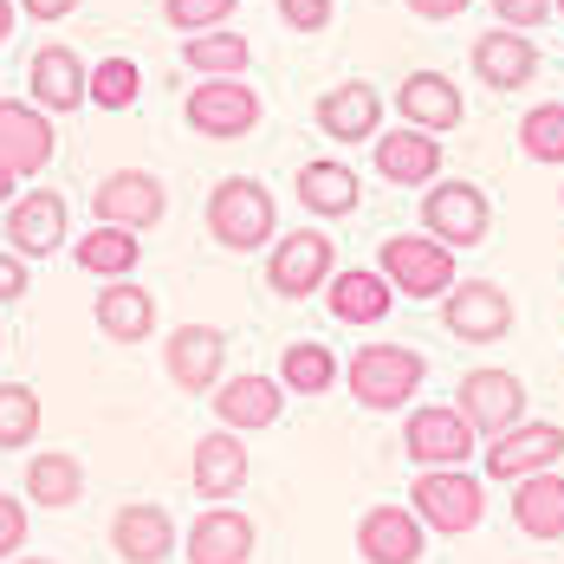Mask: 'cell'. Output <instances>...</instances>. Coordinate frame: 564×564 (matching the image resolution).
I'll return each mask as SVG.
<instances>
[{
    "label": "cell",
    "mask_w": 564,
    "mask_h": 564,
    "mask_svg": "<svg viewBox=\"0 0 564 564\" xmlns=\"http://www.w3.org/2000/svg\"><path fill=\"white\" fill-rule=\"evenodd\" d=\"M20 487H26V507L72 512L78 500H85V460H78L72 448H40L33 460H26Z\"/></svg>",
    "instance_id": "29"
},
{
    "label": "cell",
    "mask_w": 564,
    "mask_h": 564,
    "mask_svg": "<svg viewBox=\"0 0 564 564\" xmlns=\"http://www.w3.org/2000/svg\"><path fill=\"white\" fill-rule=\"evenodd\" d=\"M26 98L46 117L85 111V58H78V46L53 40V46H40V53L26 58Z\"/></svg>",
    "instance_id": "22"
},
{
    "label": "cell",
    "mask_w": 564,
    "mask_h": 564,
    "mask_svg": "<svg viewBox=\"0 0 564 564\" xmlns=\"http://www.w3.org/2000/svg\"><path fill=\"white\" fill-rule=\"evenodd\" d=\"M247 474H253V460H247V442L234 435V429H208L202 442H195V460H188V480H195V494L215 507V500H234L240 487H247Z\"/></svg>",
    "instance_id": "27"
},
{
    "label": "cell",
    "mask_w": 564,
    "mask_h": 564,
    "mask_svg": "<svg viewBox=\"0 0 564 564\" xmlns=\"http://www.w3.org/2000/svg\"><path fill=\"white\" fill-rule=\"evenodd\" d=\"M7 564H58V558H26V552H20V558H7Z\"/></svg>",
    "instance_id": "46"
},
{
    "label": "cell",
    "mask_w": 564,
    "mask_h": 564,
    "mask_svg": "<svg viewBox=\"0 0 564 564\" xmlns=\"http://www.w3.org/2000/svg\"><path fill=\"white\" fill-rule=\"evenodd\" d=\"M435 305H442V332L454 344H500L519 325V305L500 280H454Z\"/></svg>",
    "instance_id": "7"
},
{
    "label": "cell",
    "mask_w": 564,
    "mask_h": 564,
    "mask_svg": "<svg viewBox=\"0 0 564 564\" xmlns=\"http://www.w3.org/2000/svg\"><path fill=\"white\" fill-rule=\"evenodd\" d=\"M163 377L188 395H208L227 377V332L221 325H175L163 338Z\"/></svg>",
    "instance_id": "15"
},
{
    "label": "cell",
    "mask_w": 564,
    "mask_h": 564,
    "mask_svg": "<svg viewBox=\"0 0 564 564\" xmlns=\"http://www.w3.org/2000/svg\"><path fill=\"white\" fill-rule=\"evenodd\" d=\"M395 305L390 280L377 273V267H338L332 280H325V312L350 325V332H370V325H383Z\"/></svg>",
    "instance_id": "25"
},
{
    "label": "cell",
    "mask_w": 564,
    "mask_h": 564,
    "mask_svg": "<svg viewBox=\"0 0 564 564\" xmlns=\"http://www.w3.org/2000/svg\"><path fill=\"white\" fill-rule=\"evenodd\" d=\"M175 519L170 507H156V500H130V507L111 512V552L123 564H163L175 558Z\"/></svg>",
    "instance_id": "24"
},
{
    "label": "cell",
    "mask_w": 564,
    "mask_h": 564,
    "mask_svg": "<svg viewBox=\"0 0 564 564\" xmlns=\"http://www.w3.org/2000/svg\"><path fill=\"white\" fill-rule=\"evenodd\" d=\"M20 545H26V500L0 494V564L20 558Z\"/></svg>",
    "instance_id": "40"
},
{
    "label": "cell",
    "mask_w": 564,
    "mask_h": 564,
    "mask_svg": "<svg viewBox=\"0 0 564 564\" xmlns=\"http://www.w3.org/2000/svg\"><path fill=\"white\" fill-rule=\"evenodd\" d=\"M13 20H20V7H13V0H0V46L13 40Z\"/></svg>",
    "instance_id": "44"
},
{
    "label": "cell",
    "mask_w": 564,
    "mask_h": 564,
    "mask_svg": "<svg viewBox=\"0 0 564 564\" xmlns=\"http://www.w3.org/2000/svg\"><path fill=\"white\" fill-rule=\"evenodd\" d=\"M273 7H280L285 33H325L332 13H338V0H273Z\"/></svg>",
    "instance_id": "38"
},
{
    "label": "cell",
    "mask_w": 564,
    "mask_h": 564,
    "mask_svg": "<svg viewBox=\"0 0 564 564\" xmlns=\"http://www.w3.org/2000/svg\"><path fill=\"white\" fill-rule=\"evenodd\" d=\"M422 552H429V532L402 500L364 507V519H357V558L364 564H422Z\"/></svg>",
    "instance_id": "20"
},
{
    "label": "cell",
    "mask_w": 564,
    "mask_h": 564,
    "mask_svg": "<svg viewBox=\"0 0 564 564\" xmlns=\"http://www.w3.org/2000/svg\"><path fill=\"white\" fill-rule=\"evenodd\" d=\"M377 273L390 280L395 299H415V305H435L454 285V247L429 240V234H390L377 247Z\"/></svg>",
    "instance_id": "6"
},
{
    "label": "cell",
    "mask_w": 564,
    "mask_h": 564,
    "mask_svg": "<svg viewBox=\"0 0 564 564\" xmlns=\"http://www.w3.org/2000/svg\"><path fill=\"white\" fill-rule=\"evenodd\" d=\"M26 20H40V26H53V20H65V13H78L85 0H13Z\"/></svg>",
    "instance_id": "42"
},
{
    "label": "cell",
    "mask_w": 564,
    "mask_h": 564,
    "mask_svg": "<svg viewBox=\"0 0 564 564\" xmlns=\"http://www.w3.org/2000/svg\"><path fill=\"white\" fill-rule=\"evenodd\" d=\"M72 260H78V273H91V280H130V273L143 267V234L91 221V234L72 240Z\"/></svg>",
    "instance_id": "31"
},
{
    "label": "cell",
    "mask_w": 564,
    "mask_h": 564,
    "mask_svg": "<svg viewBox=\"0 0 564 564\" xmlns=\"http://www.w3.org/2000/svg\"><path fill=\"white\" fill-rule=\"evenodd\" d=\"M53 156H58L53 117L33 98H0V170L13 182H33V175H46Z\"/></svg>",
    "instance_id": "13"
},
{
    "label": "cell",
    "mask_w": 564,
    "mask_h": 564,
    "mask_svg": "<svg viewBox=\"0 0 564 564\" xmlns=\"http://www.w3.org/2000/svg\"><path fill=\"white\" fill-rule=\"evenodd\" d=\"M137 98H143V65H137V58L111 53V58H98V65H85V105H91V111L123 117Z\"/></svg>",
    "instance_id": "34"
},
{
    "label": "cell",
    "mask_w": 564,
    "mask_h": 564,
    "mask_svg": "<svg viewBox=\"0 0 564 564\" xmlns=\"http://www.w3.org/2000/svg\"><path fill=\"white\" fill-rule=\"evenodd\" d=\"M480 467L487 480H525V474H545V467H564V422H512L500 435L480 442Z\"/></svg>",
    "instance_id": "10"
},
{
    "label": "cell",
    "mask_w": 564,
    "mask_h": 564,
    "mask_svg": "<svg viewBox=\"0 0 564 564\" xmlns=\"http://www.w3.org/2000/svg\"><path fill=\"white\" fill-rule=\"evenodd\" d=\"M332 273H338V247H332V234H325L318 221L267 240V285H273V299H285V305L325 292Z\"/></svg>",
    "instance_id": "5"
},
{
    "label": "cell",
    "mask_w": 564,
    "mask_h": 564,
    "mask_svg": "<svg viewBox=\"0 0 564 564\" xmlns=\"http://www.w3.org/2000/svg\"><path fill=\"white\" fill-rule=\"evenodd\" d=\"M422 234L442 240V247H454V253H474V247L494 234V202H487V188L467 182V175H435V182L422 188Z\"/></svg>",
    "instance_id": "4"
},
{
    "label": "cell",
    "mask_w": 564,
    "mask_h": 564,
    "mask_svg": "<svg viewBox=\"0 0 564 564\" xmlns=\"http://www.w3.org/2000/svg\"><path fill=\"white\" fill-rule=\"evenodd\" d=\"M0 234H7V253H20L26 267L33 260H53L72 234V208L58 188H20L7 208H0Z\"/></svg>",
    "instance_id": "9"
},
{
    "label": "cell",
    "mask_w": 564,
    "mask_h": 564,
    "mask_svg": "<svg viewBox=\"0 0 564 564\" xmlns=\"http://www.w3.org/2000/svg\"><path fill=\"white\" fill-rule=\"evenodd\" d=\"M163 215H170V188H163L156 170H111L91 188V221H105V227L150 234Z\"/></svg>",
    "instance_id": "11"
},
{
    "label": "cell",
    "mask_w": 564,
    "mask_h": 564,
    "mask_svg": "<svg viewBox=\"0 0 564 564\" xmlns=\"http://www.w3.org/2000/svg\"><path fill=\"white\" fill-rule=\"evenodd\" d=\"M91 318H98V332L111 344H143L156 338V292L137 285V273L130 280H105L98 299H91Z\"/></svg>",
    "instance_id": "28"
},
{
    "label": "cell",
    "mask_w": 564,
    "mask_h": 564,
    "mask_svg": "<svg viewBox=\"0 0 564 564\" xmlns=\"http://www.w3.org/2000/svg\"><path fill=\"white\" fill-rule=\"evenodd\" d=\"M474 448H480V435L467 429V415H460L454 402H422V409H409V422H402V454H409L415 467H467Z\"/></svg>",
    "instance_id": "12"
},
{
    "label": "cell",
    "mask_w": 564,
    "mask_h": 564,
    "mask_svg": "<svg viewBox=\"0 0 564 564\" xmlns=\"http://www.w3.org/2000/svg\"><path fill=\"white\" fill-rule=\"evenodd\" d=\"M182 117H188V130L195 137H208V143H234V137H253L260 130V91L247 85V78H202L188 98H182Z\"/></svg>",
    "instance_id": "8"
},
{
    "label": "cell",
    "mask_w": 564,
    "mask_h": 564,
    "mask_svg": "<svg viewBox=\"0 0 564 564\" xmlns=\"http://www.w3.org/2000/svg\"><path fill=\"white\" fill-rule=\"evenodd\" d=\"M26 285H33V267H26L20 253H7V247H0V305L26 299Z\"/></svg>",
    "instance_id": "41"
},
{
    "label": "cell",
    "mask_w": 564,
    "mask_h": 564,
    "mask_svg": "<svg viewBox=\"0 0 564 564\" xmlns=\"http://www.w3.org/2000/svg\"><path fill=\"white\" fill-rule=\"evenodd\" d=\"M395 111H402V123L442 137V130H460L467 98H460V85H454L448 72H409V78L395 85Z\"/></svg>",
    "instance_id": "26"
},
{
    "label": "cell",
    "mask_w": 564,
    "mask_h": 564,
    "mask_svg": "<svg viewBox=\"0 0 564 564\" xmlns=\"http://www.w3.org/2000/svg\"><path fill=\"white\" fill-rule=\"evenodd\" d=\"M13 195H20V182H13V175L0 170V208H7V202H13Z\"/></svg>",
    "instance_id": "45"
},
{
    "label": "cell",
    "mask_w": 564,
    "mask_h": 564,
    "mask_svg": "<svg viewBox=\"0 0 564 564\" xmlns=\"http://www.w3.org/2000/svg\"><path fill=\"white\" fill-rule=\"evenodd\" d=\"M370 156H377V175L390 188H429L442 175V137L402 123V130H377L370 137Z\"/></svg>",
    "instance_id": "23"
},
{
    "label": "cell",
    "mask_w": 564,
    "mask_h": 564,
    "mask_svg": "<svg viewBox=\"0 0 564 564\" xmlns=\"http://www.w3.org/2000/svg\"><path fill=\"white\" fill-rule=\"evenodd\" d=\"M40 442V390L26 383H0V448L20 454Z\"/></svg>",
    "instance_id": "36"
},
{
    "label": "cell",
    "mask_w": 564,
    "mask_h": 564,
    "mask_svg": "<svg viewBox=\"0 0 564 564\" xmlns=\"http://www.w3.org/2000/svg\"><path fill=\"white\" fill-rule=\"evenodd\" d=\"M253 545H260V525L247 512H234L227 500H215L208 512H195V525L182 532V558L188 564H253Z\"/></svg>",
    "instance_id": "17"
},
{
    "label": "cell",
    "mask_w": 564,
    "mask_h": 564,
    "mask_svg": "<svg viewBox=\"0 0 564 564\" xmlns=\"http://www.w3.org/2000/svg\"><path fill=\"white\" fill-rule=\"evenodd\" d=\"M208 402H215V422H221V429H234V435H260V429H273V422L285 415L280 377H260V370L221 377V383L208 390Z\"/></svg>",
    "instance_id": "18"
},
{
    "label": "cell",
    "mask_w": 564,
    "mask_h": 564,
    "mask_svg": "<svg viewBox=\"0 0 564 564\" xmlns=\"http://www.w3.org/2000/svg\"><path fill=\"white\" fill-rule=\"evenodd\" d=\"M409 512L422 519V532L460 539V532H474V525L487 519V487H480V474H467V467H415Z\"/></svg>",
    "instance_id": "3"
},
{
    "label": "cell",
    "mask_w": 564,
    "mask_h": 564,
    "mask_svg": "<svg viewBox=\"0 0 564 564\" xmlns=\"http://www.w3.org/2000/svg\"><path fill=\"white\" fill-rule=\"evenodd\" d=\"M454 409H460L467 429L487 442V435H500V429H512V422H525V383H519L512 370L480 364V370H467V377L454 383Z\"/></svg>",
    "instance_id": "14"
},
{
    "label": "cell",
    "mask_w": 564,
    "mask_h": 564,
    "mask_svg": "<svg viewBox=\"0 0 564 564\" xmlns=\"http://www.w3.org/2000/svg\"><path fill=\"white\" fill-rule=\"evenodd\" d=\"M292 195H299V208L312 221H350L364 208V175L350 170L344 156H312L292 175Z\"/></svg>",
    "instance_id": "19"
},
{
    "label": "cell",
    "mask_w": 564,
    "mask_h": 564,
    "mask_svg": "<svg viewBox=\"0 0 564 564\" xmlns=\"http://www.w3.org/2000/svg\"><path fill=\"white\" fill-rule=\"evenodd\" d=\"M552 13H564V0H552Z\"/></svg>",
    "instance_id": "47"
},
{
    "label": "cell",
    "mask_w": 564,
    "mask_h": 564,
    "mask_svg": "<svg viewBox=\"0 0 564 564\" xmlns=\"http://www.w3.org/2000/svg\"><path fill=\"white\" fill-rule=\"evenodd\" d=\"M519 150H525V163L564 170V98H545L519 117Z\"/></svg>",
    "instance_id": "35"
},
{
    "label": "cell",
    "mask_w": 564,
    "mask_h": 564,
    "mask_svg": "<svg viewBox=\"0 0 564 564\" xmlns=\"http://www.w3.org/2000/svg\"><path fill=\"white\" fill-rule=\"evenodd\" d=\"M467 65H474V78L487 85V91H525L532 78H539V46H532V33H512V26H487L480 40H474V53H467Z\"/></svg>",
    "instance_id": "21"
},
{
    "label": "cell",
    "mask_w": 564,
    "mask_h": 564,
    "mask_svg": "<svg viewBox=\"0 0 564 564\" xmlns=\"http://www.w3.org/2000/svg\"><path fill=\"white\" fill-rule=\"evenodd\" d=\"M552 20V0H494V26H512V33H532Z\"/></svg>",
    "instance_id": "39"
},
{
    "label": "cell",
    "mask_w": 564,
    "mask_h": 564,
    "mask_svg": "<svg viewBox=\"0 0 564 564\" xmlns=\"http://www.w3.org/2000/svg\"><path fill=\"white\" fill-rule=\"evenodd\" d=\"M312 130L318 137H332V143H370L377 130H383V91L370 85V78H344L332 91H318V105H312Z\"/></svg>",
    "instance_id": "16"
},
{
    "label": "cell",
    "mask_w": 564,
    "mask_h": 564,
    "mask_svg": "<svg viewBox=\"0 0 564 564\" xmlns=\"http://www.w3.org/2000/svg\"><path fill=\"white\" fill-rule=\"evenodd\" d=\"M280 390L285 395H332L338 390V377H344V364H338V350L332 344H318V338H292L280 350Z\"/></svg>",
    "instance_id": "33"
},
{
    "label": "cell",
    "mask_w": 564,
    "mask_h": 564,
    "mask_svg": "<svg viewBox=\"0 0 564 564\" xmlns=\"http://www.w3.org/2000/svg\"><path fill=\"white\" fill-rule=\"evenodd\" d=\"M247 65H253V46L234 26L182 33V72H195V78H247Z\"/></svg>",
    "instance_id": "32"
},
{
    "label": "cell",
    "mask_w": 564,
    "mask_h": 564,
    "mask_svg": "<svg viewBox=\"0 0 564 564\" xmlns=\"http://www.w3.org/2000/svg\"><path fill=\"white\" fill-rule=\"evenodd\" d=\"M0 350H7V332H0Z\"/></svg>",
    "instance_id": "49"
},
{
    "label": "cell",
    "mask_w": 564,
    "mask_h": 564,
    "mask_svg": "<svg viewBox=\"0 0 564 564\" xmlns=\"http://www.w3.org/2000/svg\"><path fill=\"white\" fill-rule=\"evenodd\" d=\"M240 0H163V20L175 33H208V26H227Z\"/></svg>",
    "instance_id": "37"
},
{
    "label": "cell",
    "mask_w": 564,
    "mask_h": 564,
    "mask_svg": "<svg viewBox=\"0 0 564 564\" xmlns=\"http://www.w3.org/2000/svg\"><path fill=\"white\" fill-rule=\"evenodd\" d=\"M202 221H208L221 253H267V240L280 234V202L260 175H221L208 188Z\"/></svg>",
    "instance_id": "1"
},
{
    "label": "cell",
    "mask_w": 564,
    "mask_h": 564,
    "mask_svg": "<svg viewBox=\"0 0 564 564\" xmlns=\"http://www.w3.org/2000/svg\"><path fill=\"white\" fill-rule=\"evenodd\" d=\"M402 7H409L415 20H435V26H442V20H460L474 0H402Z\"/></svg>",
    "instance_id": "43"
},
{
    "label": "cell",
    "mask_w": 564,
    "mask_h": 564,
    "mask_svg": "<svg viewBox=\"0 0 564 564\" xmlns=\"http://www.w3.org/2000/svg\"><path fill=\"white\" fill-rule=\"evenodd\" d=\"M512 525L525 539H539V545H558L564 539V474L558 467L512 480Z\"/></svg>",
    "instance_id": "30"
},
{
    "label": "cell",
    "mask_w": 564,
    "mask_h": 564,
    "mask_svg": "<svg viewBox=\"0 0 564 564\" xmlns=\"http://www.w3.org/2000/svg\"><path fill=\"white\" fill-rule=\"evenodd\" d=\"M558 208H564V182H558Z\"/></svg>",
    "instance_id": "48"
},
{
    "label": "cell",
    "mask_w": 564,
    "mask_h": 564,
    "mask_svg": "<svg viewBox=\"0 0 564 564\" xmlns=\"http://www.w3.org/2000/svg\"><path fill=\"white\" fill-rule=\"evenodd\" d=\"M429 383V357L409 350V344L370 338L350 350V402L370 409V415H402Z\"/></svg>",
    "instance_id": "2"
}]
</instances>
